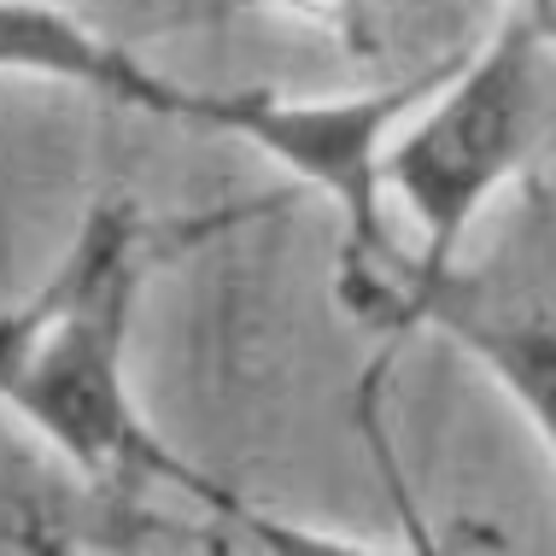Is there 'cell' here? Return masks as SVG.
Segmentation results:
<instances>
[{
    "mask_svg": "<svg viewBox=\"0 0 556 556\" xmlns=\"http://www.w3.org/2000/svg\"><path fill=\"white\" fill-rule=\"evenodd\" d=\"M223 7H264V0H223Z\"/></svg>",
    "mask_w": 556,
    "mask_h": 556,
    "instance_id": "52a82bcc",
    "label": "cell"
},
{
    "mask_svg": "<svg viewBox=\"0 0 556 556\" xmlns=\"http://www.w3.org/2000/svg\"><path fill=\"white\" fill-rule=\"evenodd\" d=\"M59 475L71 469L29 451L0 410V556H77L83 504Z\"/></svg>",
    "mask_w": 556,
    "mask_h": 556,
    "instance_id": "5b68a950",
    "label": "cell"
},
{
    "mask_svg": "<svg viewBox=\"0 0 556 556\" xmlns=\"http://www.w3.org/2000/svg\"><path fill=\"white\" fill-rule=\"evenodd\" d=\"M509 0H264L375 71V83L433 77L498 24Z\"/></svg>",
    "mask_w": 556,
    "mask_h": 556,
    "instance_id": "277c9868",
    "label": "cell"
},
{
    "mask_svg": "<svg viewBox=\"0 0 556 556\" xmlns=\"http://www.w3.org/2000/svg\"><path fill=\"white\" fill-rule=\"evenodd\" d=\"M235 223V212L170 223L135 193H100L59 252L53 276L0 311V410L100 498L176 492L212 516L235 504L229 486L205 480L182 451L159 440L129 381L135 311L153 269L176 247Z\"/></svg>",
    "mask_w": 556,
    "mask_h": 556,
    "instance_id": "6da1fadb",
    "label": "cell"
},
{
    "mask_svg": "<svg viewBox=\"0 0 556 556\" xmlns=\"http://www.w3.org/2000/svg\"><path fill=\"white\" fill-rule=\"evenodd\" d=\"M217 528H229L247 556H428V551H375V545L305 528V521H293V516H276V509L240 504V498L217 516Z\"/></svg>",
    "mask_w": 556,
    "mask_h": 556,
    "instance_id": "8992f818",
    "label": "cell"
},
{
    "mask_svg": "<svg viewBox=\"0 0 556 556\" xmlns=\"http://www.w3.org/2000/svg\"><path fill=\"white\" fill-rule=\"evenodd\" d=\"M556 135V12L551 0H509L440 83L387 135L381 188L416 223L381 334H404L416 288L463 258V240L498 193L528 182V164Z\"/></svg>",
    "mask_w": 556,
    "mask_h": 556,
    "instance_id": "7a4b0ae2",
    "label": "cell"
},
{
    "mask_svg": "<svg viewBox=\"0 0 556 556\" xmlns=\"http://www.w3.org/2000/svg\"><path fill=\"white\" fill-rule=\"evenodd\" d=\"M0 77L83 88L112 106L205 135H235V141H247L252 106H258V88H193L164 77L135 48L100 36L94 24H83L53 0H0Z\"/></svg>",
    "mask_w": 556,
    "mask_h": 556,
    "instance_id": "3957f363",
    "label": "cell"
}]
</instances>
